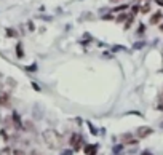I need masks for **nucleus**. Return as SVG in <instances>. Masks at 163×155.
<instances>
[{
	"label": "nucleus",
	"mask_w": 163,
	"mask_h": 155,
	"mask_svg": "<svg viewBox=\"0 0 163 155\" xmlns=\"http://www.w3.org/2000/svg\"><path fill=\"white\" fill-rule=\"evenodd\" d=\"M42 136H43L45 144L50 147V149H58V147H61V137L54 130H45L42 133Z\"/></svg>",
	"instance_id": "f257e3e1"
},
{
	"label": "nucleus",
	"mask_w": 163,
	"mask_h": 155,
	"mask_svg": "<svg viewBox=\"0 0 163 155\" xmlns=\"http://www.w3.org/2000/svg\"><path fill=\"white\" fill-rule=\"evenodd\" d=\"M149 10H150V3H145V5L141 8V11L142 13H149Z\"/></svg>",
	"instance_id": "6e6552de"
},
{
	"label": "nucleus",
	"mask_w": 163,
	"mask_h": 155,
	"mask_svg": "<svg viewBox=\"0 0 163 155\" xmlns=\"http://www.w3.org/2000/svg\"><path fill=\"white\" fill-rule=\"evenodd\" d=\"M152 133H154V130H152L150 126H139L138 131H136V136H138V139H145V137L150 136Z\"/></svg>",
	"instance_id": "f03ea898"
},
{
	"label": "nucleus",
	"mask_w": 163,
	"mask_h": 155,
	"mask_svg": "<svg viewBox=\"0 0 163 155\" xmlns=\"http://www.w3.org/2000/svg\"><path fill=\"white\" fill-rule=\"evenodd\" d=\"M122 141H123L125 144H134L136 142V139H133V136H131L130 133L123 134V136H122Z\"/></svg>",
	"instance_id": "20e7f679"
},
{
	"label": "nucleus",
	"mask_w": 163,
	"mask_h": 155,
	"mask_svg": "<svg viewBox=\"0 0 163 155\" xmlns=\"http://www.w3.org/2000/svg\"><path fill=\"white\" fill-rule=\"evenodd\" d=\"M13 120H15V125H16V128H21V122H19V117H18V114H13Z\"/></svg>",
	"instance_id": "423d86ee"
},
{
	"label": "nucleus",
	"mask_w": 163,
	"mask_h": 155,
	"mask_svg": "<svg viewBox=\"0 0 163 155\" xmlns=\"http://www.w3.org/2000/svg\"><path fill=\"white\" fill-rule=\"evenodd\" d=\"M162 18H163V16H162V13H155V15L150 18V24H158Z\"/></svg>",
	"instance_id": "39448f33"
},
{
	"label": "nucleus",
	"mask_w": 163,
	"mask_h": 155,
	"mask_svg": "<svg viewBox=\"0 0 163 155\" xmlns=\"http://www.w3.org/2000/svg\"><path fill=\"white\" fill-rule=\"evenodd\" d=\"M118 2H122V0H110V3H118Z\"/></svg>",
	"instance_id": "f8f14e48"
},
{
	"label": "nucleus",
	"mask_w": 163,
	"mask_h": 155,
	"mask_svg": "<svg viewBox=\"0 0 163 155\" xmlns=\"http://www.w3.org/2000/svg\"><path fill=\"white\" fill-rule=\"evenodd\" d=\"M125 19H126V15H120V18L117 19L118 22H122V21H125Z\"/></svg>",
	"instance_id": "9d476101"
},
{
	"label": "nucleus",
	"mask_w": 163,
	"mask_h": 155,
	"mask_svg": "<svg viewBox=\"0 0 163 155\" xmlns=\"http://www.w3.org/2000/svg\"><path fill=\"white\" fill-rule=\"evenodd\" d=\"M11 154H13V152L8 149V147H5V149H2V150H0V155H11Z\"/></svg>",
	"instance_id": "0eeeda50"
},
{
	"label": "nucleus",
	"mask_w": 163,
	"mask_h": 155,
	"mask_svg": "<svg viewBox=\"0 0 163 155\" xmlns=\"http://www.w3.org/2000/svg\"><path fill=\"white\" fill-rule=\"evenodd\" d=\"M69 142H70V146H72V147H75V149H77V147L80 146V142H82V137L79 136V134H72Z\"/></svg>",
	"instance_id": "7ed1b4c3"
},
{
	"label": "nucleus",
	"mask_w": 163,
	"mask_h": 155,
	"mask_svg": "<svg viewBox=\"0 0 163 155\" xmlns=\"http://www.w3.org/2000/svg\"><path fill=\"white\" fill-rule=\"evenodd\" d=\"M13 155H26L24 150H21V149H15L13 150Z\"/></svg>",
	"instance_id": "1a4fd4ad"
},
{
	"label": "nucleus",
	"mask_w": 163,
	"mask_h": 155,
	"mask_svg": "<svg viewBox=\"0 0 163 155\" xmlns=\"http://www.w3.org/2000/svg\"><path fill=\"white\" fill-rule=\"evenodd\" d=\"M139 10H141V8H139V6H133V11H134V13H138Z\"/></svg>",
	"instance_id": "9b49d317"
},
{
	"label": "nucleus",
	"mask_w": 163,
	"mask_h": 155,
	"mask_svg": "<svg viewBox=\"0 0 163 155\" xmlns=\"http://www.w3.org/2000/svg\"><path fill=\"white\" fill-rule=\"evenodd\" d=\"M162 31H163V26H162Z\"/></svg>",
	"instance_id": "4468645a"
},
{
	"label": "nucleus",
	"mask_w": 163,
	"mask_h": 155,
	"mask_svg": "<svg viewBox=\"0 0 163 155\" xmlns=\"http://www.w3.org/2000/svg\"><path fill=\"white\" fill-rule=\"evenodd\" d=\"M157 3L158 5H163V0H157Z\"/></svg>",
	"instance_id": "ddd939ff"
}]
</instances>
